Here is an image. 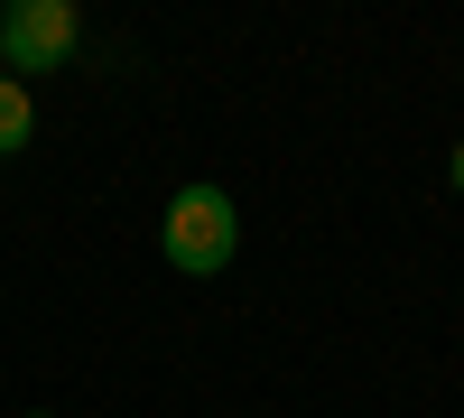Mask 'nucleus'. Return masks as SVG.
<instances>
[{"instance_id": "1", "label": "nucleus", "mask_w": 464, "mask_h": 418, "mask_svg": "<svg viewBox=\"0 0 464 418\" xmlns=\"http://www.w3.org/2000/svg\"><path fill=\"white\" fill-rule=\"evenodd\" d=\"M159 251H168V270H186V279H223L232 251H242V205H232L214 177L177 186L168 223H159Z\"/></svg>"}, {"instance_id": "2", "label": "nucleus", "mask_w": 464, "mask_h": 418, "mask_svg": "<svg viewBox=\"0 0 464 418\" xmlns=\"http://www.w3.org/2000/svg\"><path fill=\"white\" fill-rule=\"evenodd\" d=\"M74 47H84V19H74V0H10L0 10V65L19 74H56L74 65Z\"/></svg>"}, {"instance_id": "3", "label": "nucleus", "mask_w": 464, "mask_h": 418, "mask_svg": "<svg viewBox=\"0 0 464 418\" xmlns=\"http://www.w3.org/2000/svg\"><path fill=\"white\" fill-rule=\"evenodd\" d=\"M28 140H37V102H28L19 74H0V159H19Z\"/></svg>"}, {"instance_id": "4", "label": "nucleus", "mask_w": 464, "mask_h": 418, "mask_svg": "<svg viewBox=\"0 0 464 418\" xmlns=\"http://www.w3.org/2000/svg\"><path fill=\"white\" fill-rule=\"evenodd\" d=\"M446 186H455V196H464V149H455V159H446Z\"/></svg>"}, {"instance_id": "5", "label": "nucleus", "mask_w": 464, "mask_h": 418, "mask_svg": "<svg viewBox=\"0 0 464 418\" xmlns=\"http://www.w3.org/2000/svg\"><path fill=\"white\" fill-rule=\"evenodd\" d=\"M28 418H56V409H28Z\"/></svg>"}]
</instances>
